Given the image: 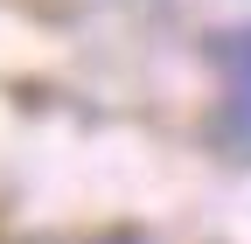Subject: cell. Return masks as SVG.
Returning <instances> with one entry per match:
<instances>
[{
	"mask_svg": "<svg viewBox=\"0 0 251 244\" xmlns=\"http://www.w3.org/2000/svg\"><path fill=\"white\" fill-rule=\"evenodd\" d=\"M224 77H230V126L251 133V35L224 42Z\"/></svg>",
	"mask_w": 251,
	"mask_h": 244,
	"instance_id": "obj_1",
	"label": "cell"
}]
</instances>
